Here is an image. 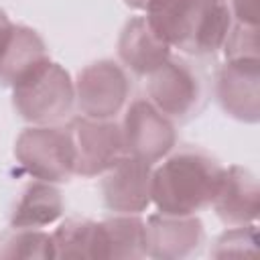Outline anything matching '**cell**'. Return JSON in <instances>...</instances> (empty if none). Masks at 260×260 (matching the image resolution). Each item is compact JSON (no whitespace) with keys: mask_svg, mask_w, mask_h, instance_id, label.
Listing matches in <instances>:
<instances>
[{"mask_svg":"<svg viewBox=\"0 0 260 260\" xmlns=\"http://www.w3.org/2000/svg\"><path fill=\"white\" fill-rule=\"evenodd\" d=\"M144 10L150 28L187 55H213L232 28L228 0H150Z\"/></svg>","mask_w":260,"mask_h":260,"instance_id":"1","label":"cell"},{"mask_svg":"<svg viewBox=\"0 0 260 260\" xmlns=\"http://www.w3.org/2000/svg\"><path fill=\"white\" fill-rule=\"evenodd\" d=\"M223 167L201 150H179L152 171V203L165 215H195L215 199Z\"/></svg>","mask_w":260,"mask_h":260,"instance_id":"2","label":"cell"},{"mask_svg":"<svg viewBox=\"0 0 260 260\" xmlns=\"http://www.w3.org/2000/svg\"><path fill=\"white\" fill-rule=\"evenodd\" d=\"M75 104V83L71 75L51 59L12 87L16 114L32 126L57 124L67 118Z\"/></svg>","mask_w":260,"mask_h":260,"instance_id":"3","label":"cell"},{"mask_svg":"<svg viewBox=\"0 0 260 260\" xmlns=\"http://www.w3.org/2000/svg\"><path fill=\"white\" fill-rule=\"evenodd\" d=\"M14 158L39 181L65 183L75 175V148L67 126H30L14 142Z\"/></svg>","mask_w":260,"mask_h":260,"instance_id":"4","label":"cell"},{"mask_svg":"<svg viewBox=\"0 0 260 260\" xmlns=\"http://www.w3.org/2000/svg\"><path fill=\"white\" fill-rule=\"evenodd\" d=\"M67 128L75 148V175H104L128 154L122 126L116 124L112 118L100 120L89 116H77L69 120Z\"/></svg>","mask_w":260,"mask_h":260,"instance_id":"5","label":"cell"},{"mask_svg":"<svg viewBox=\"0 0 260 260\" xmlns=\"http://www.w3.org/2000/svg\"><path fill=\"white\" fill-rule=\"evenodd\" d=\"M130 95V79L122 65L110 59L89 63L77 73L75 102L83 116L110 120L124 108Z\"/></svg>","mask_w":260,"mask_h":260,"instance_id":"6","label":"cell"},{"mask_svg":"<svg viewBox=\"0 0 260 260\" xmlns=\"http://www.w3.org/2000/svg\"><path fill=\"white\" fill-rule=\"evenodd\" d=\"M122 134L126 152L148 165L165 158L175 142V126L148 100H136L124 114Z\"/></svg>","mask_w":260,"mask_h":260,"instance_id":"7","label":"cell"},{"mask_svg":"<svg viewBox=\"0 0 260 260\" xmlns=\"http://www.w3.org/2000/svg\"><path fill=\"white\" fill-rule=\"evenodd\" d=\"M148 102L167 118L185 120L201 104V81L197 73L181 59H167L148 75Z\"/></svg>","mask_w":260,"mask_h":260,"instance_id":"8","label":"cell"},{"mask_svg":"<svg viewBox=\"0 0 260 260\" xmlns=\"http://www.w3.org/2000/svg\"><path fill=\"white\" fill-rule=\"evenodd\" d=\"M221 110L246 124L260 120V59H225L215 75Z\"/></svg>","mask_w":260,"mask_h":260,"instance_id":"9","label":"cell"},{"mask_svg":"<svg viewBox=\"0 0 260 260\" xmlns=\"http://www.w3.org/2000/svg\"><path fill=\"white\" fill-rule=\"evenodd\" d=\"M152 165L126 154L102 179L104 203L116 213H140L152 203Z\"/></svg>","mask_w":260,"mask_h":260,"instance_id":"10","label":"cell"},{"mask_svg":"<svg viewBox=\"0 0 260 260\" xmlns=\"http://www.w3.org/2000/svg\"><path fill=\"white\" fill-rule=\"evenodd\" d=\"M205 240L203 223L195 215H150L146 221V256L181 260L195 254Z\"/></svg>","mask_w":260,"mask_h":260,"instance_id":"11","label":"cell"},{"mask_svg":"<svg viewBox=\"0 0 260 260\" xmlns=\"http://www.w3.org/2000/svg\"><path fill=\"white\" fill-rule=\"evenodd\" d=\"M258 179L252 171L232 165L223 169L219 189L213 199V209L225 225L254 223L260 211Z\"/></svg>","mask_w":260,"mask_h":260,"instance_id":"12","label":"cell"},{"mask_svg":"<svg viewBox=\"0 0 260 260\" xmlns=\"http://www.w3.org/2000/svg\"><path fill=\"white\" fill-rule=\"evenodd\" d=\"M49 61L41 35L24 24H12L0 41V85L14 87Z\"/></svg>","mask_w":260,"mask_h":260,"instance_id":"13","label":"cell"},{"mask_svg":"<svg viewBox=\"0 0 260 260\" xmlns=\"http://www.w3.org/2000/svg\"><path fill=\"white\" fill-rule=\"evenodd\" d=\"M118 57L136 75H150L171 59V47L150 28L144 16H134L120 32Z\"/></svg>","mask_w":260,"mask_h":260,"instance_id":"14","label":"cell"},{"mask_svg":"<svg viewBox=\"0 0 260 260\" xmlns=\"http://www.w3.org/2000/svg\"><path fill=\"white\" fill-rule=\"evenodd\" d=\"M63 213V197L53 183L35 181L26 185L16 201L10 225L14 230H41L45 225L55 223Z\"/></svg>","mask_w":260,"mask_h":260,"instance_id":"15","label":"cell"},{"mask_svg":"<svg viewBox=\"0 0 260 260\" xmlns=\"http://www.w3.org/2000/svg\"><path fill=\"white\" fill-rule=\"evenodd\" d=\"M146 256V223L136 213L100 221V258L134 260Z\"/></svg>","mask_w":260,"mask_h":260,"instance_id":"16","label":"cell"},{"mask_svg":"<svg viewBox=\"0 0 260 260\" xmlns=\"http://www.w3.org/2000/svg\"><path fill=\"white\" fill-rule=\"evenodd\" d=\"M55 258H100V223L91 219H65L53 234Z\"/></svg>","mask_w":260,"mask_h":260,"instance_id":"17","label":"cell"},{"mask_svg":"<svg viewBox=\"0 0 260 260\" xmlns=\"http://www.w3.org/2000/svg\"><path fill=\"white\" fill-rule=\"evenodd\" d=\"M0 258H55L53 236L43 230H14L0 238Z\"/></svg>","mask_w":260,"mask_h":260,"instance_id":"18","label":"cell"},{"mask_svg":"<svg viewBox=\"0 0 260 260\" xmlns=\"http://www.w3.org/2000/svg\"><path fill=\"white\" fill-rule=\"evenodd\" d=\"M258 238H256V225L254 223H246V225H234V230L223 232L213 248H211V256L215 258H225V256H248V254H256V246Z\"/></svg>","mask_w":260,"mask_h":260,"instance_id":"19","label":"cell"},{"mask_svg":"<svg viewBox=\"0 0 260 260\" xmlns=\"http://www.w3.org/2000/svg\"><path fill=\"white\" fill-rule=\"evenodd\" d=\"M225 59H260L258 55V26L236 22L223 41Z\"/></svg>","mask_w":260,"mask_h":260,"instance_id":"20","label":"cell"},{"mask_svg":"<svg viewBox=\"0 0 260 260\" xmlns=\"http://www.w3.org/2000/svg\"><path fill=\"white\" fill-rule=\"evenodd\" d=\"M228 4L236 22L258 26V0H230Z\"/></svg>","mask_w":260,"mask_h":260,"instance_id":"21","label":"cell"},{"mask_svg":"<svg viewBox=\"0 0 260 260\" xmlns=\"http://www.w3.org/2000/svg\"><path fill=\"white\" fill-rule=\"evenodd\" d=\"M12 26V22H10V18H8V14L0 8V41L4 39V35L8 32V28Z\"/></svg>","mask_w":260,"mask_h":260,"instance_id":"22","label":"cell"},{"mask_svg":"<svg viewBox=\"0 0 260 260\" xmlns=\"http://www.w3.org/2000/svg\"><path fill=\"white\" fill-rule=\"evenodd\" d=\"M124 2H126V6L134 8V10H144L150 0H124Z\"/></svg>","mask_w":260,"mask_h":260,"instance_id":"23","label":"cell"}]
</instances>
